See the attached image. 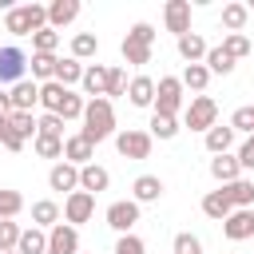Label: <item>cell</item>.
Here are the masks:
<instances>
[{"instance_id": "6da1fadb", "label": "cell", "mask_w": 254, "mask_h": 254, "mask_svg": "<svg viewBox=\"0 0 254 254\" xmlns=\"http://www.w3.org/2000/svg\"><path fill=\"white\" fill-rule=\"evenodd\" d=\"M79 135L91 139V143H103V139L115 135V107H111V99H87V107H83V131Z\"/></svg>"}, {"instance_id": "7a4b0ae2", "label": "cell", "mask_w": 254, "mask_h": 254, "mask_svg": "<svg viewBox=\"0 0 254 254\" xmlns=\"http://www.w3.org/2000/svg\"><path fill=\"white\" fill-rule=\"evenodd\" d=\"M123 60L131 64V67H143V64H151V52H155V28L147 24V20H139L127 36H123Z\"/></svg>"}, {"instance_id": "3957f363", "label": "cell", "mask_w": 254, "mask_h": 254, "mask_svg": "<svg viewBox=\"0 0 254 254\" xmlns=\"http://www.w3.org/2000/svg\"><path fill=\"white\" fill-rule=\"evenodd\" d=\"M4 28L12 36H36L40 28H48V8L44 4H20L4 12Z\"/></svg>"}, {"instance_id": "277c9868", "label": "cell", "mask_w": 254, "mask_h": 254, "mask_svg": "<svg viewBox=\"0 0 254 254\" xmlns=\"http://www.w3.org/2000/svg\"><path fill=\"white\" fill-rule=\"evenodd\" d=\"M183 107V79L179 75H159L155 83V115H171Z\"/></svg>"}, {"instance_id": "5b68a950", "label": "cell", "mask_w": 254, "mask_h": 254, "mask_svg": "<svg viewBox=\"0 0 254 254\" xmlns=\"http://www.w3.org/2000/svg\"><path fill=\"white\" fill-rule=\"evenodd\" d=\"M214 123H218V103H214L210 95H194V99L187 103V127L206 135Z\"/></svg>"}, {"instance_id": "8992f818", "label": "cell", "mask_w": 254, "mask_h": 254, "mask_svg": "<svg viewBox=\"0 0 254 254\" xmlns=\"http://www.w3.org/2000/svg\"><path fill=\"white\" fill-rule=\"evenodd\" d=\"M151 131H139V127H127V131H115V151L123 159H147L151 155Z\"/></svg>"}, {"instance_id": "52a82bcc", "label": "cell", "mask_w": 254, "mask_h": 254, "mask_svg": "<svg viewBox=\"0 0 254 254\" xmlns=\"http://www.w3.org/2000/svg\"><path fill=\"white\" fill-rule=\"evenodd\" d=\"M91 214H95V194L75 190V194H67V198H64V222H67V226L91 222Z\"/></svg>"}, {"instance_id": "ba28073f", "label": "cell", "mask_w": 254, "mask_h": 254, "mask_svg": "<svg viewBox=\"0 0 254 254\" xmlns=\"http://www.w3.org/2000/svg\"><path fill=\"white\" fill-rule=\"evenodd\" d=\"M139 222V202L135 198H119L107 206V226L119 230V234H131V226Z\"/></svg>"}, {"instance_id": "9c48e42d", "label": "cell", "mask_w": 254, "mask_h": 254, "mask_svg": "<svg viewBox=\"0 0 254 254\" xmlns=\"http://www.w3.org/2000/svg\"><path fill=\"white\" fill-rule=\"evenodd\" d=\"M24 67H28V56L16 44L0 48V83H20L24 79Z\"/></svg>"}, {"instance_id": "30bf717a", "label": "cell", "mask_w": 254, "mask_h": 254, "mask_svg": "<svg viewBox=\"0 0 254 254\" xmlns=\"http://www.w3.org/2000/svg\"><path fill=\"white\" fill-rule=\"evenodd\" d=\"M48 254H79V230L60 222L48 230Z\"/></svg>"}, {"instance_id": "8fae6325", "label": "cell", "mask_w": 254, "mask_h": 254, "mask_svg": "<svg viewBox=\"0 0 254 254\" xmlns=\"http://www.w3.org/2000/svg\"><path fill=\"white\" fill-rule=\"evenodd\" d=\"M163 20H167V32H175V40L187 36L190 32V0H167Z\"/></svg>"}, {"instance_id": "7c38bea8", "label": "cell", "mask_w": 254, "mask_h": 254, "mask_svg": "<svg viewBox=\"0 0 254 254\" xmlns=\"http://www.w3.org/2000/svg\"><path fill=\"white\" fill-rule=\"evenodd\" d=\"M91 159H95V143H91V139H83V135L64 139V163H71V167H87Z\"/></svg>"}, {"instance_id": "4fadbf2b", "label": "cell", "mask_w": 254, "mask_h": 254, "mask_svg": "<svg viewBox=\"0 0 254 254\" xmlns=\"http://www.w3.org/2000/svg\"><path fill=\"white\" fill-rule=\"evenodd\" d=\"M222 234H226L230 242H246V238H254V210H234V214L222 222Z\"/></svg>"}, {"instance_id": "5bb4252c", "label": "cell", "mask_w": 254, "mask_h": 254, "mask_svg": "<svg viewBox=\"0 0 254 254\" xmlns=\"http://www.w3.org/2000/svg\"><path fill=\"white\" fill-rule=\"evenodd\" d=\"M107 75H111V67H103V64H87L79 87H83L91 99H107Z\"/></svg>"}, {"instance_id": "9a60e30c", "label": "cell", "mask_w": 254, "mask_h": 254, "mask_svg": "<svg viewBox=\"0 0 254 254\" xmlns=\"http://www.w3.org/2000/svg\"><path fill=\"white\" fill-rule=\"evenodd\" d=\"M8 99H12V111H32L40 103V83L36 79H20V83H12Z\"/></svg>"}, {"instance_id": "2e32d148", "label": "cell", "mask_w": 254, "mask_h": 254, "mask_svg": "<svg viewBox=\"0 0 254 254\" xmlns=\"http://www.w3.org/2000/svg\"><path fill=\"white\" fill-rule=\"evenodd\" d=\"M48 187H52V190H67V194H75V190H79V167H71V163H56V167L48 171Z\"/></svg>"}, {"instance_id": "e0dca14e", "label": "cell", "mask_w": 254, "mask_h": 254, "mask_svg": "<svg viewBox=\"0 0 254 254\" xmlns=\"http://www.w3.org/2000/svg\"><path fill=\"white\" fill-rule=\"evenodd\" d=\"M107 187H111V171H107V167H99V163L79 167V190L99 194V190H107Z\"/></svg>"}, {"instance_id": "ac0fdd59", "label": "cell", "mask_w": 254, "mask_h": 254, "mask_svg": "<svg viewBox=\"0 0 254 254\" xmlns=\"http://www.w3.org/2000/svg\"><path fill=\"white\" fill-rule=\"evenodd\" d=\"M163 190H167V187H163V179H159V175H139V179L131 183V194H135V202H139V206H143V202H159V198H163Z\"/></svg>"}, {"instance_id": "d6986e66", "label": "cell", "mask_w": 254, "mask_h": 254, "mask_svg": "<svg viewBox=\"0 0 254 254\" xmlns=\"http://www.w3.org/2000/svg\"><path fill=\"white\" fill-rule=\"evenodd\" d=\"M75 16H79V0H52L48 4V28H56V32L67 28Z\"/></svg>"}, {"instance_id": "ffe728a7", "label": "cell", "mask_w": 254, "mask_h": 254, "mask_svg": "<svg viewBox=\"0 0 254 254\" xmlns=\"http://www.w3.org/2000/svg\"><path fill=\"white\" fill-rule=\"evenodd\" d=\"M202 214L206 218H214V222H226L230 214H234V202L226 198V190L218 187V190H210L206 198H202Z\"/></svg>"}, {"instance_id": "44dd1931", "label": "cell", "mask_w": 254, "mask_h": 254, "mask_svg": "<svg viewBox=\"0 0 254 254\" xmlns=\"http://www.w3.org/2000/svg\"><path fill=\"white\" fill-rule=\"evenodd\" d=\"M60 218H64L60 202H52V198H40V202H32V226H40V230H52V226H60Z\"/></svg>"}, {"instance_id": "7402d4cb", "label": "cell", "mask_w": 254, "mask_h": 254, "mask_svg": "<svg viewBox=\"0 0 254 254\" xmlns=\"http://www.w3.org/2000/svg\"><path fill=\"white\" fill-rule=\"evenodd\" d=\"M127 99H131L135 107H155V79H151V75H135V79L127 83Z\"/></svg>"}, {"instance_id": "603a6c76", "label": "cell", "mask_w": 254, "mask_h": 254, "mask_svg": "<svg viewBox=\"0 0 254 254\" xmlns=\"http://www.w3.org/2000/svg\"><path fill=\"white\" fill-rule=\"evenodd\" d=\"M206 40L198 36V32H187V36H179V56L187 60V64H202L206 60Z\"/></svg>"}, {"instance_id": "cb8c5ba5", "label": "cell", "mask_w": 254, "mask_h": 254, "mask_svg": "<svg viewBox=\"0 0 254 254\" xmlns=\"http://www.w3.org/2000/svg\"><path fill=\"white\" fill-rule=\"evenodd\" d=\"M210 175L226 187V183H234V179H242V167H238V155H214L210 159Z\"/></svg>"}, {"instance_id": "d4e9b609", "label": "cell", "mask_w": 254, "mask_h": 254, "mask_svg": "<svg viewBox=\"0 0 254 254\" xmlns=\"http://www.w3.org/2000/svg\"><path fill=\"white\" fill-rule=\"evenodd\" d=\"M222 190H226V198L234 202V210H250V206H254V183H250V179H234V183H226Z\"/></svg>"}, {"instance_id": "484cf974", "label": "cell", "mask_w": 254, "mask_h": 254, "mask_svg": "<svg viewBox=\"0 0 254 254\" xmlns=\"http://www.w3.org/2000/svg\"><path fill=\"white\" fill-rule=\"evenodd\" d=\"M202 139H206V151H210V155H230V143H234V127H230V123H226V127H218V123H214V127H210Z\"/></svg>"}, {"instance_id": "4316f807", "label": "cell", "mask_w": 254, "mask_h": 254, "mask_svg": "<svg viewBox=\"0 0 254 254\" xmlns=\"http://www.w3.org/2000/svg\"><path fill=\"white\" fill-rule=\"evenodd\" d=\"M71 87H64V83H40V103H44V111L48 115H60V107H64V95H67Z\"/></svg>"}, {"instance_id": "83f0119b", "label": "cell", "mask_w": 254, "mask_h": 254, "mask_svg": "<svg viewBox=\"0 0 254 254\" xmlns=\"http://www.w3.org/2000/svg\"><path fill=\"white\" fill-rule=\"evenodd\" d=\"M16 254H48V230H40V226H28V230L20 234V246H16Z\"/></svg>"}, {"instance_id": "f1b7e54d", "label": "cell", "mask_w": 254, "mask_h": 254, "mask_svg": "<svg viewBox=\"0 0 254 254\" xmlns=\"http://www.w3.org/2000/svg\"><path fill=\"white\" fill-rule=\"evenodd\" d=\"M95 52H99V36H95V32H75V36H71V60L83 64V60H91Z\"/></svg>"}, {"instance_id": "f546056e", "label": "cell", "mask_w": 254, "mask_h": 254, "mask_svg": "<svg viewBox=\"0 0 254 254\" xmlns=\"http://www.w3.org/2000/svg\"><path fill=\"white\" fill-rule=\"evenodd\" d=\"M56 83H64V87H75V83H83V64L79 60H60L56 64Z\"/></svg>"}, {"instance_id": "4dcf8cb0", "label": "cell", "mask_w": 254, "mask_h": 254, "mask_svg": "<svg viewBox=\"0 0 254 254\" xmlns=\"http://www.w3.org/2000/svg\"><path fill=\"white\" fill-rule=\"evenodd\" d=\"M246 20H250V8H246V4H226V8H222V28H226V32H242Z\"/></svg>"}, {"instance_id": "1f68e13d", "label": "cell", "mask_w": 254, "mask_h": 254, "mask_svg": "<svg viewBox=\"0 0 254 254\" xmlns=\"http://www.w3.org/2000/svg\"><path fill=\"white\" fill-rule=\"evenodd\" d=\"M56 48H60V32L56 28H40L32 36V52L36 56H56Z\"/></svg>"}, {"instance_id": "d6a6232c", "label": "cell", "mask_w": 254, "mask_h": 254, "mask_svg": "<svg viewBox=\"0 0 254 254\" xmlns=\"http://www.w3.org/2000/svg\"><path fill=\"white\" fill-rule=\"evenodd\" d=\"M202 64H206V71H210V75H230V71H234V60L222 52V44H218V48H210Z\"/></svg>"}, {"instance_id": "836d02e7", "label": "cell", "mask_w": 254, "mask_h": 254, "mask_svg": "<svg viewBox=\"0 0 254 254\" xmlns=\"http://www.w3.org/2000/svg\"><path fill=\"white\" fill-rule=\"evenodd\" d=\"M179 79H183V87H190V91H202V87L210 83V71H206V64H187Z\"/></svg>"}, {"instance_id": "e575fe53", "label": "cell", "mask_w": 254, "mask_h": 254, "mask_svg": "<svg viewBox=\"0 0 254 254\" xmlns=\"http://www.w3.org/2000/svg\"><path fill=\"white\" fill-rule=\"evenodd\" d=\"M56 64H60L56 56H36V52H32V64H28V67H32V79L52 83V79H56Z\"/></svg>"}, {"instance_id": "d590c367", "label": "cell", "mask_w": 254, "mask_h": 254, "mask_svg": "<svg viewBox=\"0 0 254 254\" xmlns=\"http://www.w3.org/2000/svg\"><path fill=\"white\" fill-rule=\"evenodd\" d=\"M8 123H12V131H16V135H24V139H36V135H40V127H36L32 111H8Z\"/></svg>"}, {"instance_id": "8d00e7d4", "label": "cell", "mask_w": 254, "mask_h": 254, "mask_svg": "<svg viewBox=\"0 0 254 254\" xmlns=\"http://www.w3.org/2000/svg\"><path fill=\"white\" fill-rule=\"evenodd\" d=\"M175 135H179V119L151 111V139H175Z\"/></svg>"}, {"instance_id": "74e56055", "label": "cell", "mask_w": 254, "mask_h": 254, "mask_svg": "<svg viewBox=\"0 0 254 254\" xmlns=\"http://www.w3.org/2000/svg\"><path fill=\"white\" fill-rule=\"evenodd\" d=\"M32 147H36V155H40V159H64V139L36 135V139H32Z\"/></svg>"}, {"instance_id": "f35d334b", "label": "cell", "mask_w": 254, "mask_h": 254, "mask_svg": "<svg viewBox=\"0 0 254 254\" xmlns=\"http://www.w3.org/2000/svg\"><path fill=\"white\" fill-rule=\"evenodd\" d=\"M20 210H24V194H20V190H4V187H0V222H4V218H16Z\"/></svg>"}, {"instance_id": "ab89813d", "label": "cell", "mask_w": 254, "mask_h": 254, "mask_svg": "<svg viewBox=\"0 0 254 254\" xmlns=\"http://www.w3.org/2000/svg\"><path fill=\"white\" fill-rule=\"evenodd\" d=\"M222 52H226L230 60H242V56H250L254 48H250V40H246L242 32H230V36L222 40Z\"/></svg>"}, {"instance_id": "60d3db41", "label": "cell", "mask_w": 254, "mask_h": 254, "mask_svg": "<svg viewBox=\"0 0 254 254\" xmlns=\"http://www.w3.org/2000/svg\"><path fill=\"white\" fill-rule=\"evenodd\" d=\"M20 234H24V230H20L12 218H4V222H0V254H12V250L20 246Z\"/></svg>"}, {"instance_id": "b9f144b4", "label": "cell", "mask_w": 254, "mask_h": 254, "mask_svg": "<svg viewBox=\"0 0 254 254\" xmlns=\"http://www.w3.org/2000/svg\"><path fill=\"white\" fill-rule=\"evenodd\" d=\"M83 107H87V99L75 95V91H67V95H64V107H60V119H64V123H67V119H83Z\"/></svg>"}, {"instance_id": "7bdbcfd3", "label": "cell", "mask_w": 254, "mask_h": 254, "mask_svg": "<svg viewBox=\"0 0 254 254\" xmlns=\"http://www.w3.org/2000/svg\"><path fill=\"white\" fill-rule=\"evenodd\" d=\"M36 127H40V135H52V139H64V119H60V115H48V111H44V115L36 119Z\"/></svg>"}, {"instance_id": "ee69618b", "label": "cell", "mask_w": 254, "mask_h": 254, "mask_svg": "<svg viewBox=\"0 0 254 254\" xmlns=\"http://www.w3.org/2000/svg\"><path fill=\"white\" fill-rule=\"evenodd\" d=\"M123 91H127V71L123 67H111V75H107V99H115Z\"/></svg>"}, {"instance_id": "f6af8a7d", "label": "cell", "mask_w": 254, "mask_h": 254, "mask_svg": "<svg viewBox=\"0 0 254 254\" xmlns=\"http://www.w3.org/2000/svg\"><path fill=\"white\" fill-rule=\"evenodd\" d=\"M230 127H234V131H250V135H254V111H250V103H246V107H238V111L230 115Z\"/></svg>"}, {"instance_id": "bcb514c9", "label": "cell", "mask_w": 254, "mask_h": 254, "mask_svg": "<svg viewBox=\"0 0 254 254\" xmlns=\"http://www.w3.org/2000/svg\"><path fill=\"white\" fill-rule=\"evenodd\" d=\"M175 254H202V242L183 230V234H175Z\"/></svg>"}, {"instance_id": "7dc6e473", "label": "cell", "mask_w": 254, "mask_h": 254, "mask_svg": "<svg viewBox=\"0 0 254 254\" xmlns=\"http://www.w3.org/2000/svg\"><path fill=\"white\" fill-rule=\"evenodd\" d=\"M115 254H147V246H143L139 234H123V238L115 242Z\"/></svg>"}, {"instance_id": "c3c4849f", "label": "cell", "mask_w": 254, "mask_h": 254, "mask_svg": "<svg viewBox=\"0 0 254 254\" xmlns=\"http://www.w3.org/2000/svg\"><path fill=\"white\" fill-rule=\"evenodd\" d=\"M24 143H28V139H24V135H16V131H12V123H8V127H4V135H0V147H4V151H24Z\"/></svg>"}, {"instance_id": "681fc988", "label": "cell", "mask_w": 254, "mask_h": 254, "mask_svg": "<svg viewBox=\"0 0 254 254\" xmlns=\"http://www.w3.org/2000/svg\"><path fill=\"white\" fill-rule=\"evenodd\" d=\"M238 167L242 171H254V135H246V143L238 147Z\"/></svg>"}, {"instance_id": "f907efd6", "label": "cell", "mask_w": 254, "mask_h": 254, "mask_svg": "<svg viewBox=\"0 0 254 254\" xmlns=\"http://www.w3.org/2000/svg\"><path fill=\"white\" fill-rule=\"evenodd\" d=\"M12 111V99H8V91H0V115H8Z\"/></svg>"}, {"instance_id": "816d5d0a", "label": "cell", "mask_w": 254, "mask_h": 254, "mask_svg": "<svg viewBox=\"0 0 254 254\" xmlns=\"http://www.w3.org/2000/svg\"><path fill=\"white\" fill-rule=\"evenodd\" d=\"M250 111H254V103H250Z\"/></svg>"}, {"instance_id": "f5cc1de1", "label": "cell", "mask_w": 254, "mask_h": 254, "mask_svg": "<svg viewBox=\"0 0 254 254\" xmlns=\"http://www.w3.org/2000/svg\"><path fill=\"white\" fill-rule=\"evenodd\" d=\"M12 254H16V250H12Z\"/></svg>"}]
</instances>
